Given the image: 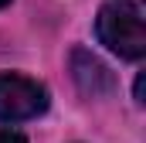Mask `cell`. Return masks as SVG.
<instances>
[{"label":"cell","instance_id":"obj_1","mask_svg":"<svg viewBox=\"0 0 146 143\" xmlns=\"http://www.w3.org/2000/svg\"><path fill=\"white\" fill-rule=\"evenodd\" d=\"M95 34L99 41L119 58H143L146 55V24H143V10L129 0H115L106 3L95 17Z\"/></svg>","mask_w":146,"mask_h":143},{"label":"cell","instance_id":"obj_3","mask_svg":"<svg viewBox=\"0 0 146 143\" xmlns=\"http://www.w3.org/2000/svg\"><path fill=\"white\" fill-rule=\"evenodd\" d=\"M72 78H75V85L85 96H92V99L109 96L115 89V75L109 72V65L102 58H95L88 48H75L72 51Z\"/></svg>","mask_w":146,"mask_h":143},{"label":"cell","instance_id":"obj_2","mask_svg":"<svg viewBox=\"0 0 146 143\" xmlns=\"http://www.w3.org/2000/svg\"><path fill=\"white\" fill-rule=\"evenodd\" d=\"M48 102H51V96L37 78L14 75V72L0 75V123L34 119V116H41L48 109Z\"/></svg>","mask_w":146,"mask_h":143},{"label":"cell","instance_id":"obj_5","mask_svg":"<svg viewBox=\"0 0 146 143\" xmlns=\"http://www.w3.org/2000/svg\"><path fill=\"white\" fill-rule=\"evenodd\" d=\"M7 3H10V0H0V7H7Z\"/></svg>","mask_w":146,"mask_h":143},{"label":"cell","instance_id":"obj_4","mask_svg":"<svg viewBox=\"0 0 146 143\" xmlns=\"http://www.w3.org/2000/svg\"><path fill=\"white\" fill-rule=\"evenodd\" d=\"M0 143H27L17 130H0Z\"/></svg>","mask_w":146,"mask_h":143}]
</instances>
